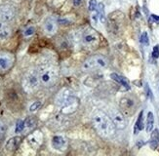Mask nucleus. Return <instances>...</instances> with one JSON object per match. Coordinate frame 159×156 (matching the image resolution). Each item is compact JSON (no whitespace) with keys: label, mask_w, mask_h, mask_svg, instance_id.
<instances>
[{"label":"nucleus","mask_w":159,"mask_h":156,"mask_svg":"<svg viewBox=\"0 0 159 156\" xmlns=\"http://www.w3.org/2000/svg\"><path fill=\"white\" fill-rule=\"evenodd\" d=\"M92 122L96 131L102 137L108 138L114 135L116 128L112 120L103 111L96 110L92 116Z\"/></svg>","instance_id":"1"},{"label":"nucleus","mask_w":159,"mask_h":156,"mask_svg":"<svg viewBox=\"0 0 159 156\" xmlns=\"http://www.w3.org/2000/svg\"><path fill=\"white\" fill-rule=\"evenodd\" d=\"M38 75L41 85L50 87L57 82L59 77L58 69L52 64H43L39 66Z\"/></svg>","instance_id":"2"},{"label":"nucleus","mask_w":159,"mask_h":156,"mask_svg":"<svg viewBox=\"0 0 159 156\" xmlns=\"http://www.w3.org/2000/svg\"><path fill=\"white\" fill-rule=\"evenodd\" d=\"M58 103L61 106V112L65 114L73 113L77 109L79 105L78 99L73 96H70L66 91L65 93H61L58 98Z\"/></svg>","instance_id":"3"},{"label":"nucleus","mask_w":159,"mask_h":156,"mask_svg":"<svg viewBox=\"0 0 159 156\" xmlns=\"http://www.w3.org/2000/svg\"><path fill=\"white\" fill-rule=\"evenodd\" d=\"M124 20H125L124 14L119 11H115L109 14L107 19V25L109 32L114 35L119 34L123 28Z\"/></svg>","instance_id":"4"},{"label":"nucleus","mask_w":159,"mask_h":156,"mask_svg":"<svg viewBox=\"0 0 159 156\" xmlns=\"http://www.w3.org/2000/svg\"><path fill=\"white\" fill-rule=\"evenodd\" d=\"M108 65L107 60L102 55H95L88 58L82 65V70L92 71L96 69H102Z\"/></svg>","instance_id":"5"},{"label":"nucleus","mask_w":159,"mask_h":156,"mask_svg":"<svg viewBox=\"0 0 159 156\" xmlns=\"http://www.w3.org/2000/svg\"><path fill=\"white\" fill-rule=\"evenodd\" d=\"M80 40L82 45L87 49H95L100 44V36L98 32L91 28L83 30Z\"/></svg>","instance_id":"6"},{"label":"nucleus","mask_w":159,"mask_h":156,"mask_svg":"<svg viewBox=\"0 0 159 156\" xmlns=\"http://www.w3.org/2000/svg\"><path fill=\"white\" fill-rule=\"evenodd\" d=\"M40 84L41 83H40V80H39V75H38L37 69L30 70L25 74L24 79H23L24 89L29 93H31V92H34L35 90H37Z\"/></svg>","instance_id":"7"},{"label":"nucleus","mask_w":159,"mask_h":156,"mask_svg":"<svg viewBox=\"0 0 159 156\" xmlns=\"http://www.w3.org/2000/svg\"><path fill=\"white\" fill-rule=\"evenodd\" d=\"M119 107L121 112L125 115V116H130L132 115L137 107L136 100L131 97H123L119 101Z\"/></svg>","instance_id":"8"},{"label":"nucleus","mask_w":159,"mask_h":156,"mask_svg":"<svg viewBox=\"0 0 159 156\" xmlns=\"http://www.w3.org/2000/svg\"><path fill=\"white\" fill-rule=\"evenodd\" d=\"M109 117L112 120L113 124L115 126L116 129H119V130H122V129H125L127 126V120L125 115H124L121 111L116 110V109H112L109 111Z\"/></svg>","instance_id":"9"},{"label":"nucleus","mask_w":159,"mask_h":156,"mask_svg":"<svg viewBox=\"0 0 159 156\" xmlns=\"http://www.w3.org/2000/svg\"><path fill=\"white\" fill-rule=\"evenodd\" d=\"M16 12L15 9L10 4H2L0 5V22L9 23L15 18Z\"/></svg>","instance_id":"10"},{"label":"nucleus","mask_w":159,"mask_h":156,"mask_svg":"<svg viewBox=\"0 0 159 156\" xmlns=\"http://www.w3.org/2000/svg\"><path fill=\"white\" fill-rule=\"evenodd\" d=\"M14 60V55L10 52L2 51L0 52V70L1 71H7L9 70L13 66Z\"/></svg>","instance_id":"11"},{"label":"nucleus","mask_w":159,"mask_h":156,"mask_svg":"<svg viewBox=\"0 0 159 156\" xmlns=\"http://www.w3.org/2000/svg\"><path fill=\"white\" fill-rule=\"evenodd\" d=\"M43 28H44V31L47 33L48 35L55 34L58 30V23L56 21V19L53 18V17L48 18L44 22Z\"/></svg>","instance_id":"12"},{"label":"nucleus","mask_w":159,"mask_h":156,"mask_svg":"<svg viewBox=\"0 0 159 156\" xmlns=\"http://www.w3.org/2000/svg\"><path fill=\"white\" fill-rule=\"evenodd\" d=\"M42 134H41L39 131L33 133L31 135H30V137L27 138V144H29L33 149H36L39 147V145L42 142Z\"/></svg>","instance_id":"13"},{"label":"nucleus","mask_w":159,"mask_h":156,"mask_svg":"<svg viewBox=\"0 0 159 156\" xmlns=\"http://www.w3.org/2000/svg\"><path fill=\"white\" fill-rule=\"evenodd\" d=\"M20 141H22V137H19V136H16V137H13L11 139H9L7 140L6 145H5V148L8 151H14L19 147Z\"/></svg>","instance_id":"14"},{"label":"nucleus","mask_w":159,"mask_h":156,"mask_svg":"<svg viewBox=\"0 0 159 156\" xmlns=\"http://www.w3.org/2000/svg\"><path fill=\"white\" fill-rule=\"evenodd\" d=\"M52 146L56 149V150H61L65 149L66 146V140L61 136H55L52 139Z\"/></svg>","instance_id":"15"},{"label":"nucleus","mask_w":159,"mask_h":156,"mask_svg":"<svg viewBox=\"0 0 159 156\" xmlns=\"http://www.w3.org/2000/svg\"><path fill=\"white\" fill-rule=\"evenodd\" d=\"M12 34V29L6 23L0 22V40L9 38Z\"/></svg>","instance_id":"16"},{"label":"nucleus","mask_w":159,"mask_h":156,"mask_svg":"<svg viewBox=\"0 0 159 156\" xmlns=\"http://www.w3.org/2000/svg\"><path fill=\"white\" fill-rule=\"evenodd\" d=\"M150 147L152 149H156L159 145V132L157 129L152 130L151 133V137H150V141H149Z\"/></svg>","instance_id":"17"},{"label":"nucleus","mask_w":159,"mask_h":156,"mask_svg":"<svg viewBox=\"0 0 159 156\" xmlns=\"http://www.w3.org/2000/svg\"><path fill=\"white\" fill-rule=\"evenodd\" d=\"M110 77L112 78V80L116 81L117 83H119L120 85L124 86V87L126 88V89H130V86H129L128 81L125 78H124V77L120 76L119 74H117V73H111V74H110Z\"/></svg>","instance_id":"18"},{"label":"nucleus","mask_w":159,"mask_h":156,"mask_svg":"<svg viewBox=\"0 0 159 156\" xmlns=\"http://www.w3.org/2000/svg\"><path fill=\"white\" fill-rule=\"evenodd\" d=\"M97 14H98L99 21L102 24H106V22H107V16H106V13H105V6H103L102 3H99L98 4V8H97Z\"/></svg>","instance_id":"19"},{"label":"nucleus","mask_w":159,"mask_h":156,"mask_svg":"<svg viewBox=\"0 0 159 156\" xmlns=\"http://www.w3.org/2000/svg\"><path fill=\"white\" fill-rule=\"evenodd\" d=\"M153 126H154V115L152 112H148V118H147V125L146 129L147 132L149 133L153 130Z\"/></svg>","instance_id":"20"},{"label":"nucleus","mask_w":159,"mask_h":156,"mask_svg":"<svg viewBox=\"0 0 159 156\" xmlns=\"http://www.w3.org/2000/svg\"><path fill=\"white\" fill-rule=\"evenodd\" d=\"M143 111H141L140 114H139V117L137 119V122H136V127H135V132L137 134L138 131H142L143 129Z\"/></svg>","instance_id":"21"},{"label":"nucleus","mask_w":159,"mask_h":156,"mask_svg":"<svg viewBox=\"0 0 159 156\" xmlns=\"http://www.w3.org/2000/svg\"><path fill=\"white\" fill-rule=\"evenodd\" d=\"M98 2H97V0H90L89 1V4H88V8H89V11L91 13H94L97 11V8H98Z\"/></svg>","instance_id":"22"},{"label":"nucleus","mask_w":159,"mask_h":156,"mask_svg":"<svg viewBox=\"0 0 159 156\" xmlns=\"http://www.w3.org/2000/svg\"><path fill=\"white\" fill-rule=\"evenodd\" d=\"M140 41L143 45L144 46H148L149 44V40H148V32H143L142 33V35H141V38H140Z\"/></svg>","instance_id":"23"},{"label":"nucleus","mask_w":159,"mask_h":156,"mask_svg":"<svg viewBox=\"0 0 159 156\" xmlns=\"http://www.w3.org/2000/svg\"><path fill=\"white\" fill-rule=\"evenodd\" d=\"M25 129V121L23 120H19L17 122V125H16V133H20L23 132Z\"/></svg>","instance_id":"24"},{"label":"nucleus","mask_w":159,"mask_h":156,"mask_svg":"<svg viewBox=\"0 0 159 156\" xmlns=\"http://www.w3.org/2000/svg\"><path fill=\"white\" fill-rule=\"evenodd\" d=\"M34 125H35V120H34L33 118H27L25 121V126L26 129H31L34 127Z\"/></svg>","instance_id":"25"},{"label":"nucleus","mask_w":159,"mask_h":156,"mask_svg":"<svg viewBox=\"0 0 159 156\" xmlns=\"http://www.w3.org/2000/svg\"><path fill=\"white\" fill-rule=\"evenodd\" d=\"M40 106H41V104L39 103V101H35V103H33L30 105V112H34V111H36Z\"/></svg>","instance_id":"26"},{"label":"nucleus","mask_w":159,"mask_h":156,"mask_svg":"<svg viewBox=\"0 0 159 156\" xmlns=\"http://www.w3.org/2000/svg\"><path fill=\"white\" fill-rule=\"evenodd\" d=\"M34 32H35V29H34L33 26H30V28H27L25 30V36H30L34 34Z\"/></svg>","instance_id":"27"},{"label":"nucleus","mask_w":159,"mask_h":156,"mask_svg":"<svg viewBox=\"0 0 159 156\" xmlns=\"http://www.w3.org/2000/svg\"><path fill=\"white\" fill-rule=\"evenodd\" d=\"M152 57L154 59L159 58V45H156L153 47V50H152Z\"/></svg>","instance_id":"28"},{"label":"nucleus","mask_w":159,"mask_h":156,"mask_svg":"<svg viewBox=\"0 0 159 156\" xmlns=\"http://www.w3.org/2000/svg\"><path fill=\"white\" fill-rule=\"evenodd\" d=\"M4 133H5V125L3 124V122L0 120V139L2 138Z\"/></svg>","instance_id":"29"},{"label":"nucleus","mask_w":159,"mask_h":156,"mask_svg":"<svg viewBox=\"0 0 159 156\" xmlns=\"http://www.w3.org/2000/svg\"><path fill=\"white\" fill-rule=\"evenodd\" d=\"M146 92L148 93V94H147V96H148V98H152V94H151V91H150V89H149L148 85L146 86Z\"/></svg>","instance_id":"30"},{"label":"nucleus","mask_w":159,"mask_h":156,"mask_svg":"<svg viewBox=\"0 0 159 156\" xmlns=\"http://www.w3.org/2000/svg\"><path fill=\"white\" fill-rule=\"evenodd\" d=\"M81 4V0H73V5L74 6H79Z\"/></svg>","instance_id":"31"},{"label":"nucleus","mask_w":159,"mask_h":156,"mask_svg":"<svg viewBox=\"0 0 159 156\" xmlns=\"http://www.w3.org/2000/svg\"><path fill=\"white\" fill-rule=\"evenodd\" d=\"M151 18H152V20H154L155 22L159 23V17L155 16V15H151Z\"/></svg>","instance_id":"32"}]
</instances>
